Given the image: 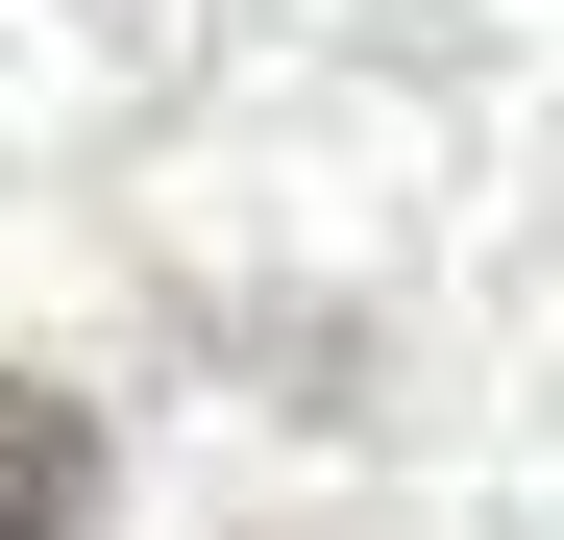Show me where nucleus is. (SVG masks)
<instances>
[{
	"instance_id": "nucleus-1",
	"label": "nucleus",
	"mask_w": 564,
	"mask_h": 540,
	"mask_svg": "<svg viewBox=\"0 0 564 540\" xmlns=\"http://www.w3.org/2000/svg\"><path fill=\"white\" fill-rule=\"evenodd\" d=\"M0 540H99V418L0 369Z\"/></svg>"
}]
</instances>
